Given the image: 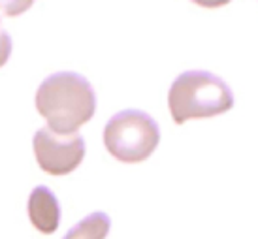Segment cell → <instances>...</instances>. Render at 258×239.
<instances>
[{
  "label": "cell",
  "mask_w": 258,
  "mask_h": 239,
  "mask_svg": "<svg viewBox=\"0 0 258 239\" xmlns=\"http://www.w3.org/2000/svg\"><path fill=\"white\" fill-rule=\"evenodd\" d=\"M160 141L157 121L138 109L119 111L104 128V145L121 162H142L155 152Z\"/></svg>",
  "instance_id": "cell-3"
},
{
  "label": "cell",
  "mask_w": 258,
  "mask_h": 239,
  "mask_svg": "<svg viewBox=\"0 0 258 239\" xmlns=\"http://www.w3.org/2000/svg\"><path fill=\"white\" fill-rule=\"evenodd\" d=\"M38 113L47 126L60 134H72L89 123L96 111V95L89 81L76 72L49 75L38 87Z\"/></svg>",
  "instance_id": "cell-1"
},
{
  "label": "cell",
  "mask_w": 258,
  "mask_h": 239,
  "mask_svg": "<svg viewBox=\"0 0 258 239\" xmlns=\"http://www.w3.org/2000/svg\"><path fill=\"white\" fill-rule=\"evenodd\" d=\"M109 232V218L106 213H93L72 228L66 237H106Z\"/></svg>",
  "instance_id": "cell-6"
},
{
  "label": "cell",
  "mask_w": 258,
  "mask_h": 239,
  "mask_svg": "<svg viewBox=\"0 0 258 239\" xmlns=\"http://www.w3.org/2000/svg\"><path fill=\"white\" fill-rule=\"evenodd\" d=\"M32 4H34V0H0V15H8V17L21 15Z\"/></svg>",
  "instance_id": "cell-7"
},
{
  "label": "cell",
  "mask_w": 258,
  "mask_h": 239,
  "mask_svg": "<svg viewBox=\"0 0 258 239\" xmlns=\"http://www.w3.org/2000/svg\"><path fill=\"white\" fill-rule=\"evenodd\" d=\"M29 217L32 226L42 233L57 232L60 224V205L57 196L47 187H34L29 196Z\"/></svg>",
  "instance_id": "cell-5"
},
{
  "label": "cell",
  "mask_w": 258,
  "mask_h": 239,
  "mask_svg": "<svg viewBox=\"0 0 258 239\" xmlns=\"http://www.w3.org/2000/svg\"><path fill=\"white\" fill-rule=\"evenodd\" d=\"M192 2L204 8H221V6H226L232 0H192Z\"/></svg>",
  "instance_id": "cell-9"
},
{
  "label": "cell",
  "mask_w": 258,
  "mask_h": 239,
  "mask_svg": "<svg viewBox=\"0 0 258 239\" xmlns=\"http://www.w3.org/2000/svg\"><path fill=\"white\" fill-rule=\"evenodd\" d=\"M12 55V38L6 32V29L0 25V68L6 64Z\"/></svg>",
  "instance_id": "cell-8"
},
{
  "label": "cell",
  "mask_w": 258,
  "mask_h": 239,
  "mask_svg": "<svg viewBox=\"0 0 258 239\" xmlns=\"http://www.w3.org/2000/svg\"><path fill=\"white\" fill-rule=\"evenodd\" d=\"M168 106L173 121L185 124L188 119H206L230 111L234 108V93L213 73L190 70L172 83Z\"/></svg>",
  "instance_id": "cell-2"
},
{
  "label": "cell",
  "mask_w": 258,
  "mask_h": 239,
  "mask_svg": "<svg viewBox=\"0 0 258 239\" xmlns=\"http://www.w3.org/2000/svg\"><path fill=\"white\" fill-rule=\"evenodd\" d=\"M32 147L38 166L49 175L70 174L85 156V141L79 134H60L49 126L34 134Z\"/></svg>",
  "instance_id": "cell-4"
}]
</instances>
